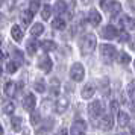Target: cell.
I'll return each instance as SVG.
<instances>
[{"mask_svg":"<svg viewBox=\"0 0 135 135\" xmlns=\"http://www.w3.org/2000/svg\"><path fill=\"white\" fill-rule=\"evenodd\" d=\"M96 44H97L96 37H94L93 33H86V35H84L82 40H80V52H82L84 55H88V53H91L93 50L96 49Z\"/></svg>","mask_w":135,"mask_h":135,"instance_id":"obj_1","label":"cell"},{"mask_svg":"<svg viewBox=\"0 0 135 135\" xmlns=\"http://www.w3.org/2000/svg\"><path fill=\"white\" fill-rule=\"evenodd\" d=\"M100 55H102V59L105 62L109 64V62L114 61V58L117 56V50L111 44H103V46H100Z\"/></svg>","mask_w":135,"mask_h":135,"instance_id":"obj_2","label":"cell"},{"mask_svg":"<svg viewBox=\"0 0 135 135\" xmlns=\"http://www.w3.org/2000/svg\"><path fill=\"white\" fill-rule=\"evenodd\" d=\"M84 76H85V68H84V65L79 64V62L73 64L71 68H70V78L73 80H76V82H80V80L84 79Z\"/></svg>","mask_w":135,"mask_h":135,"instance_id":"obj_3","label":"cell"},{"mask_svg":"<svg viewBox=\"0 0 135 135\" xmlns=\"http://www.w3.org/2000/svg\"><path fill=\"white\" fill-rule=\"evenodd\" d=\"M100 6L103 8L106 14H109V15H115V14L122 11V5L117 3V2H100Z\"/></svg>","mask_w":135,"mask_h":135,"instance_id":"obj_4","label":"cell"},{"mask_svg":"<svg viewBox=\"0 0 135 135\" xmlns=\"http://www.w3.org/2000/svg\"><path fill=\"white\" fill-rule=\"evenodd\" d=\"M88 111H90V114H91V117H99V115H103V103L100 102V100H96V102H93V103H90V106H88Z\"/></svg>","mask_w":135,"mask_h":135,"instance_id":"obj_5","label":"cell"},{"mask_svg":"<svg viewBox=\"0 0 135 135\" xmlns=\"http://www.w3.org/2000/svg\"><path fill=\"white\" fill-rule=\"evenodd\" d=\"M86 124L84 120H74V123L71 124V135H85Z\"/></svg>","mask_w":135,"mask_h":135,"instance_id":"obj_6","label":"cell"},{"mask_svg":"<svg viewBox=\"0 0 135 135\" xmlns=\"http://www.w3.org/2000/svg\"><path fill=\"white\" fill-rule=\"evenodd\" d=\"M99 124L103 131H109L112 129V124H114V118H112V114H103L102 118L99 120Z\"/></svg>","mask_w":135,"mask_h":135,"instance_id":"obj_7","label":"cell"},{"mask_svg":"<svg viewBox=\"0 0 135 135\" xmlns=\"http://www.w3.org/2000/svg\"><path fill=\"white\" fill-rule=\"evenodd\" d=\"M35 103H37V99H35V96L32 93L26 94L25 97H23V108L26 111H32L35 108Z\"/></svg>","mask_w":135,"mask_h":135,"instance_id":"obj_8","label":"cell"},{"mask_svg":"<svg viewBox=\"0 0 135 135\" xmlns=\"http://www.w3.org/2000/svg\"><path fill=\"white\" fill-rule=\"evenodd\" d=\"M117 35H118V31H117L112 25L105 26L103 29H102V37H103L105 40H112V38H115Z\"/></svg>","mask_w":135,"mask_h":135,"instance_id":"obj_9","label":"cell"},{"mask_svg":"<svg viewBox=\"0 0 135 135\" xmlns=\"http://www.w3.org/2000/svg\"><path fill=\"white\" fill-rule=\"evenodd\" d=\"M52 59H50L49 56H43L40 61H38V67L41 68L43 71H46V73H49L50 70H52Z\"/></svg>","mask_w":135,"mask_h":135,"instance_id":"obj_10","label":"cell"},{"mask_svg":"<svg viewBox=\"0 0 135 135\" xmlns=\"http://www.w3.org/2000/svg\"><path fill=\"white\" fill-rule=\"evenodd\" d=\"M114 21L120 26V29H123V27H129L131 18H129L128 15H124V14H120V15H117L115 18H114Z\"/></svg>","mask_w":135,"mask_h":135,"instance_id":"obj_11","label":"cell"},{"mask_svg":"<svg viewBox=\"0 0 135 135\" xmlns=\"http://www.w3.org/2000/svg\"><path fill=\"white\" fill-rule=\"evenodd\" d=\"M32 18H33V14L31 12V9H26L21 12V23H23V27L29 26L32 23Z\"/></svg>","mask_w":135,"mask_h":135,"instance_id":"obj_12","label":"cell"},{"mask_svg":"<svg viewBox=\"0 0 135 135\" xmlns=\"http://www.w3.org/2000/svg\"><path fill=\"white\" fill-rule=\"evenodd\" d=\"M68 108V99L67 97H59V100L56 102V111L58 112H65Z\"/></svg>","mask_w":135,"mask_h":135,"instance_id":"obj_13","label":"cell"},{"mask_svg":"<svg viewBox=\"0 0 135 135\" xmlns=\"http://www.w3.org/2000/svg\"><path fill=\"white\" fill-rule=\"evenodd\" d=\"M88 21L91 23L93 26H97L100 21H102V17H100V14L97 11H91V12L88 14Z\"/></svg>","mask_w":135,"mask_h":135,"instance_id":"obj_14","label":"cell"},{"mask_svg":"<svg viewBox=\"0 0 135 135\" xmlns=\"http://www.w3.org/2000/svg\"><path fill=\"white\" fill-rule=\"evenodd\" d=\"M15 91H17V84H15V82L9 80V82L5 84V94H6V96H14Z\"/></svg>","mask_w":135,"mask_h":135,"instance_id":"obj_15","label":"cell"},{"mask_svg":"<svg viewBox=\"0 0 135 135\" xmlns=\"http://www.w3.org/2000/svg\"><path fill=\"white\" fill-rule=\"evenodd\" d=\"M59 80L56 79V78H53V79L50 80V94L52 96H59Z\"/></svg>","mask_w":135,"mask_h":135,"instance_id":"obj_16","label":"cell"},{"mask_svg":"<svg viewBox=\"0 0 135 135\" xmlns=\"http://www.w3.org/2000/svg\"><path fill=\"white\" fill-rule=\"evenodd\" d=\"M91 96H94V85H93V84H86V85L82 88V97L90 99Z\"/></svg>","mask_w":135,"mask_h":135,"instance_id":"obj_17","label":"cell"},{"mask_svg":"<svg viewBox=\"0 0 135 135\" xmlns=\"http://www.w3.org/2000/svg\"><path fill=\"white\" fill-rule=\"evenodd\" d=\"M117 122H118V124H120L122 128H124V126L129 124V115L124 114V112H122V111H118V114H117Z\"/></svg>","mask_w":135,"mask_h":135,"instance_id":"obj_18","label":"cell"},{"mask_svg":"<svg viewBox=\"0 0 135 135\" xmlns=\"http://www.w3.org/2000/svg\"><path fill=\"white\" fill-rule=\"evenodd\" d=\"M11 35H12V38L17 41V43H20V41L23 40V32H21V29H20V26H12Z\"/></svg>","mask_w":135,"mask_h":135,"instance_id":"obj_19","label":"cell"},{"mask_svg":"<svg viewBox=\"0 0 135 135\" xmlns=\"http://www.w3.org/2000/svg\"><path fill=\"white\" fill-rule=\"evenodd\" d=\"M52 26L58 29V31H64L65 29V20L62 18V17H56L53 21H52Z\"/></svg>","mask_w":135,"mask_h":135,"instance_id":"obj_20","label":"cell"},{"mask_svg":"<svg viewBox=\"0 0 135 135\" xmlns=\"http://www.w3.org/2000/svg\"><path fill=\"white\" fill-rule=\"evenodd\" d=\"M43 31H44V26L41 25V23H35V25H33V27L31 29V35L37 38L38 35H41V33H43Z\"/></svg>","mask_w":135,"mask_h":135,"instance_id":"obj_21","label":"cell"},{"mask_svg":"<svg viewBox=\"0 0 135 135\" xmlns=\"http://www.w3.org/2000/svg\"><path fill=\"white\" fill-rule=\"evenodd\" d=\"M14 111H15V105H14V102H11V100L3 102V112H5V114H12Z\"/></svg>","mask_w":135,"mask_h":135,"instance_id":"obj_22","label":"cell"},{"mask_svg":"<svg viewBox=\"0 0 135 135\" xmlns=\"http://www.w3.org/2000/svg\"><path fill=\"white\" fill-rule=\"evenodd\" d=\"M37 50H38V43L35 40H31V41L27 43V53H29V55H35Z\"/></svg>","mask_w":135,"mask_h":135,"instance_id":"obj_23","label":"cell"},{"mask_svg":"<svg viewBox=\"0 0 135 135\" xmlns=\"http://www.w3.org/2000/svg\"><path fill=\"white\" fill-rule=\"evenodd\" d=\"M33 88H35V91L38 93H44L46 91V84H44L43 79H38L35 84H33Z\"/></svg>","mask_w":135,"mask_h":135,"instance_id":"obj_24","label":"cell"},{"mask_svg":"<svg viewBox=\"0 0 135 135\" xmlns=\"http://www.w3.org/2000/svg\"><path fill=\"white\" fill-rule=\"evenodd\" d=\"M50 14H52V6L46 3V5L43 6V9H41V17H43L44 20H47L50 17Z\"/></svg>","mask_w":135,"mask_h":135,"instance_id":"obj_25","label":"cell"},{"mask_svg":"<svg viewBox=\"0 0 135 135\" xmlns=\"http://www.w3.org/2000/svg\"><path fill=\"white\" fill-rule=\"evenodd\" d=\"M41 47H43L46 52H52V50L56 49V44L53 43V41H43V43H41Z\"/></svg>","mask_w":135,"mask_h":135,"instance_id":"obj_26","label":"cell"},{"mask_svg":"<svg viewBox=\"0 0 135 135\" xmlns=\"http://www.w3.org/2000/svg\"><path fill=\"white\" fill-rule=\"evenodd\" d=\"M11 124H12V128L15 132H18V131H21V120H20L18 117H14V118H11Z\"/></svg>","mask_w":135,"mask_h":135,"instance_id":"obj_27","label":"cell"},{"mask_svg":"<svg viewBox=\"0 0 135 135\" xmlns=\"http://www.w3.org/2000/svg\"><path fill=\"white\" fill-rule=\"evenodd\" d=\"M128 94H129V97L135 102V80H131V82H129V85H128Z\"/></svg>","mask_w":135,"mask_h":135,"instance_id":"obj_28","label":"cell"},{"mask_svg":"<svg viewBox=\"0 0 135 135\" xmlns=\"http://www.w3.org/2000/svg\"><path fill=\"white\" fill-rule=\"evenodd\" d=\"M55 9H56V12H58V17H59L61 14L65 12V3H64V2H56L55 3Z\"/></svg>","mask_w":135,"mask_h":135,"instance_id":"obj_29","label":"cell"},{"mask_svg":"<svg viewBox=\"0 0 135 135\" xmlns=\"http://www.w3.org/2000/svg\"><path fill=\"white\" fill-rule=\"evenodd\" d=\"M118 62L126 65V64L131 62V56H129L128 53H120V55H118Z\"/></svg>","mask_w":135,"mask_h":135,"instance_id":"obj_30","label":"cell"},{"mask_svg":"<svg viewBox=\"0 0 135 135\" xmlns=\"http://www.w3.org/2000/svg\"><path fill=\"white\" fill-rule=\"evenodd\" d=\"M17 67H18V64L17 62H8V65H6V73H15L17 71Z\"/></svg>","mask_w":135,"mask_h":135,"instance_id":"obj_31","label":"cell"},{"mask_svg":"<svg viewBox=\"0 0 135 135\" xmlns=\"http://www.w3.org/2000/svg\"><path fill=\"white\" fill-rule=\"evenodd\" d=\"M40 122H41V120H40V114H38V112H32L31 114V123L37 126V124H40Z\"/></svg>","mask_w":135,"mask_h":135,"instance_id":"obj_32","label":"cell"},{"mask_svg":"<svg viewBox=\"0 0 135 135\" xmlns=\"http://www.w3.org/2000/svg\"><path fill=\"white\" fill-rule=\"evenodd\" d=\"M29 6H31V12L35 14L38 9H40V2H31V3H29Z\"/></svg>","mask_w":135,"mask_h":135,"instance_id":"obj_33","label":"cell"},{"mask_svg":"<svg viewBox=\"0 0 135 135\" xmlns=\"http://www.w3.org/2000/svg\"><path fill=\"white\" fill-rule=\"evenodd\" d=\"M108 84H109V82H108L106 79L102 80V84H100V86H102V91H103L105 94H106V93H109V85H108Z\"/></svg>","mask_w":135,"mask_h":135,"instance_id":"obj_34","label":"cell"},{"mask_svg":"<svg viewBox=\"0 0 135 135\" xmlns=\"http://www.w3.org/2000/svg\"><path fill=\"white\" fill-rule=\"evenodd\" d=\"M118 40H120V41H128L129 35L126 33V32H122V33H120V37H118Z\"/></svg>","mask_w":135,"mask_h":135,"instance_id":"obj_35","label":"cell"},{"mask_svg":"<svg viewBox=\"0 0 135 135\" xmlns=\"http://www.w3.org/2000/svg\"><path fill=\"white\" fill-rule=\"evenodd\" d=\"M55 135H68V132H67V129H65V128H61Z\"/></svg>","mask_w":135,"mask_h":135,"instance_id":"obj_36","label":"cell"},{"mask_svg":"<svg viewBox=\"0 0 135 135\" xmlns=\"http://www.w3.org/2000/svg\"><path fill=\"white\" fill-rule=\"evenodd\" d=\"M117 108H118V103H117V102H112V103H111V109L114 111V112H117ZM117 114H118V112H117Z\"/></svg>","mask_w":135,"mask_h":135,"instance_id":"obj_37","label":"cell"},{"mask_svg":"<svg viewBox=\"0 0 135 135\" xmlns=\"http://www.w3.org/2000/svg\"><path fill=\"white\" fill-rule=\"evenodd\" d=\"M129 6H131V8L135 11V0H134V2H129Z\"/></svg>","mask_w":135,"mask_h":135,"instance_id":"obj_38","label":"cell"},{"mask_svg":"<svg viewBox=\"0 0 135 135\" xmlns=\"http://www.w3.org/2000/svg\"><path fill=\"white\" fill-rule=\"evenodd\" d=\"M131 109H132V111H134V112H135V103L132 105V106H131Z\"/></svg>","mask_w":135,"mask_h":135,"instance_id":"obj_39","label":"cell"},{"mask_svg":"<svg viewBox=\"0 0 135 135\" xmlns=\"http://www.w3.org/2000/svg\"><path fill=\"white\" fill-rule=\"evenodd\" d=\"M122 135H126V134H122Z\"/></svg>","mask_w":135,"mask_h":135,"instance_id":"obj_40","label":"cell"}]
</instances>
